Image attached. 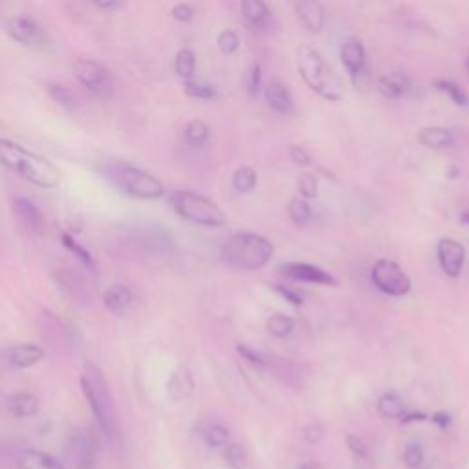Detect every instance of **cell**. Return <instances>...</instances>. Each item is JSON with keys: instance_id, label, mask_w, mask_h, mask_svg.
Returning <instances> with one entry per match:
<instances>
[{"instance_id": "obj_14", "label": "cell", "mask_w": 469, "mask_h": 469, "mask_svg": "<svg viewBox=\"0 0 469 469\" xmlns=\"http://www.w3.org/2000/svg\"><path fill=\"white\" fill-rule=\"evenodd\" d=\"M193 393L194 378L189 372V369H185V367L176 369L167 381V396L171 398L172 402L180 403L185 402L187 398L193 396Z\"/></svg>"}, {"instance_id": "obj_44", "label": "cell", "mask_w": 469, "mask_h": 469, "mask_svg": "<svg viewBox=\"0 0 469 469\" xmlns=\"http://www.w3.org/2000/svg\"><path fill=\"white\" fill-rule=\"evenodd\" d=\"M259 86H261V64L255 63L251 66V72H249L248 79V94L249 95H257Z\"/></svg>"}, {"instance_id": "obj_35", "label": "cell", "mask_w": 469, "mask_h": 469, "mask_svg": "<svg viewBox=\"0 0 469 469\" xmlns=\"http://www.w3.org/2000/svg\"><path fill=\"white\" fill-rule=\"evenodd\" d=\"M203 438H206V444H208L209 447H224L230 444V431L220 424L209 425V427L206 429Z\"/></svg>"}, {"instance_id": "obj_34", "label": "cell", "mask_w": 469, "mask_h": 469, "mask_svg": "<svg viewBox=\"0 0 469 469\" xmlns=\"http://www.w3.org/2000/svg\"><path fill=\"white\" fill-rule=\"evenodd\" d=\"M434 86H437L440 92L449 95L453 103L458 105V107H465V105H468V95L462 92V88L456 85L455 81H449V79H438V81L434 83Z\"/></svg>"}, {"instance_id": "obj_9", "label": "cell", "mask_w": 469, "mask_h": 469, "mask_svg": "<svg viewBox=\"0 0 469 469\" xmlns=\"http://www.w3.org/2000/svg\"><path fill=\"white\" fill-rule=\"evenodd\" d=\"M6 32L11 41L24 46V48H32V50H46L48 42H50L44 28L37 23L35 18L28 17V15H17V17L9 18Z\"/></svg>"}, {"instance_id": "obj_7", "label": "cell", "mask_w": 469, "mask_h": 469, "mask_svg": "<svg viewBox=\"0 0 469 469\" xmlns=\"http://www.w3.org/2000/svg\"><path fill=\"white\" fill-rule=\"evenodd\" d=\"M73 76L86 90L100 97H109L114 92V79L110 70L94 59L79 57L73 61Z\"/></svg>"}, {"instance_id": "obj_25", "label": "cell", "mask_w": 469, "mask_h": 469, "mask_svg": "<svg viewBox=\"0 0 469 469\" xmlns=\"http://www.w3.org/2000/svg\"><path fill=\"white\" fill-rule=\"evenodd\" d=\"M378 412L384 418L391 420H402L405 416L407 409L405 403L396 393H385L384 396L378 400Z\"/></svg>"}, {"instance_id": "obj_17", "label": "cell", "mask_w": 469, "mask_h": 469, "mask_svg": "<svg viewBox=\"0 0 469 469\" xmlns=\"http://www.w3.org/2000/svg\"><path fill=\"white\" fill-rule=\"evenodd\" d=\"M341 61H343L345 68L352 76V79L356 76H361L365 72L367 64V54L365 48L360 41H347L341 48Z\"/></svg>"}, {"instance_id": "obj_21", "label": "cell", "mask_w": 469, "mask_h": 469, "mask_svg": "<svg viewBox=\"0 0 469 469\" xmlns=\"http://www.w3.org/2000/svg\"><path fill=\"white\" fill-rule=\"evenodd\" d=\"M18 469H64L63 464L52 455L39 449H26L17 458Z\"/></svg>"}, {"instance_id": "obj_37", "label": "cell", "mask_w": 469, "mask_h": 469, "mask_svg": "<svg viewBox=\"0 0 469 469\" xmlns=\"http://www.w3.org/2000/svg\"><path fill=\"white\" fill-rule=\"evenodd\" d=\"M217 42H218V48H220L222 54H226V55L234 54V52L239 50V44H240L239 35H237L233 30H224V32L218 35Z\"/></svg>"}, {"instance_id": "obj_19", "label": "cell", "mask_w": 469, "mask_h": 469, "mask_svg": "<svg viewBox=\"0 0 469 469\" xmlns=\"http://www.w3.org/2000/svg\"><path fill=\"white\" fill-rule=\"evenodd\" d=\"M132 290L126 285H112L105 290L103 307L112 314H123L132 304Z\"/></svg>"}, {"instance_id": "obj_10", "label": "cell", "mask_w": 469, "mask_h": 469, "mask_svg": "<svg viewBox=\"0 0 469 469\" xmlns=\"http://www.w3.org/2000/svg\"><path fill=\"white\" fill-rule=\"evenodd\" d=\"M279 271L286 279L297 280V283H310V285L323 286H338V279L332 273L325 271L323 268H317L307 262H288L279 266Z\"/></svg>"}, {"instance_id": "obj_49", "label": "cell", "mask_w": 469, "mask_h": 469, "mask_svg": "<svg viewBox=\"0 0 469 469\" xmlns=\"http://www.w3.org/2000/svg\"><path fill=\"white\" fill-rule=\"evenodd\" d=\"M92 2L101 9H112L117 4V0H92Z\"/></svg>"}, {"instance_id": "obj_36", "label": "cell", "mask_w": 469, "mask_h": 469, "mask_svg": "<svg viewBox=\"0 0 469 469\" xmlns=\"http://www.w3.org/2000/svg\"><path fill=\"white\" fill-rule=\"evenodd\" d=\"M224 458H226V464L231 469H246V465H248V455H246L240 444H227Z\"/></svg>"}, {"instance_id": "obj_22", "label": "cell", "mask_w": 469, "mask_h": 469, "mask_svg": "<svg viewBox=\"0 0 469 469\" xmlns=\"http://www.w3.org/2000/svg\"><path fill=\"white\" fill-rule=\"evenodd\" d=\"M264 97H266L268 105L271 109L279 114H288L293 110V100L290 95L288 88L283 83L271 81L270 85L264 88Z\"/></svg>"}, {"instance_id": "obj_38", "label": "cell", "mask_w": 469, "mask_h": 469, "mask_svg": "<svg viewBox=\"0 0 469 469\" xmlns=\"http://www.w3.org/2000/svg\"><path fill=\"white\" fill-rule=\"evenodd\" d=\"M297 189L301 193L302 198H316L317 196V180L316 176L311 174H301L297 178Z\"/></svg>"}, {"instance_id": "obj_20", "label": "cell", "mask_w": 469, "mask_h": 469, "mask_svg": "<svg viewBox=\"0 0 469 469\" xmlns=\"http://www.w3.org/2000/svg\"><path fill=\"white\" fill-rule=\"evenodd\" d=\"M8 409L17 418H30L41 410V402L32 393H15L8 398Z\"/></svg>"}, {"instance_id": "obj_28", "label": "cell", "mask_w": 469, "mask_h": 469, "mask_svg": "<svg viewBox=\"0 0 469 469\" xmlns=\"http://www.w3.org/2000/svg\"><path fill=\"white\" fill-rule=\"evenodd\" d=\"M209 140V126L202 119H193L189 125L185 126V141L191 147H202Z\"/></svg>"}, {"instance_id": "obj_30", "label": "cell", "mask_w": 469, "mask_h": 469, "mask_svg": "<svg viewBox=\"0 0 469 469\" xmlns=\"http://www.w3.org/2000/svg\"><path fill=\"white\" fill-rule=\"evenodd\" d=\"M233 187L239 193H251L257 187V172L251 167H240L233 174Z\"/></svg>"}, {"instance_id": "obj_48", "label": "cell", "mask_w": 469, "mask_h": 469, "mask_svg": "<svg viewBox=\"0 0 469 469\" xmlns=\"http://www.w3.org/2000/svg\"><path fill=\"white\" fill-rule=\"evenodd\" d=\"M424 420H427V416L424 415V412H418V415H409V412H405V416L402 418L403 424H407V422H424Z\"/></svg>"}, {"instance_id": "obj_51", "label": "cell", "mask_w": 469, "mask_h": 469, "mask_svg": "<svg viewBox=\"0 0 469 469\" xmlns=\"http://www.w3.org/2000/svg\"><path fill=\"white\" fill-rule=\"evenodd\" d=\"M465 70H468V73H469V57L465 59Z\"/></svg>"}, {"instance_id": "obj_32", "label": "cell", "mask_w": 469, "mask_h": 469, "mask_svg": "<svg viewBox=\"0 0 469 469\" xmlns=\"http://www.w3.org/2000/svg\"><path fill=\"white\" fill-rule=\"evenodd\" d=\"M48 95L52 97L54 103H57L59 107H64V109H73L76 107V97H73L72 90L66 88L64 85H59V83H52L48 85Z\"/></svg>"}, {"instance_id": "obj_40", "label": "cell", "mask_w": 469, "mask_h": 469, "mask_svg": "<svg viewBox=\"0 0 469 469\" xmlns=\"http://www.w3.org/2000/svg\"><path fill=\"white\" fill-rule=\"evenodd\" d=\"M345 442H347L348 449L356 456H360V458H367V456H369V447H367L365 440L357 437V434H348V437L345 438Z\"/></svg>"}, {"instance_id": "obj_41", "label": "cell", "mask_w": 469, "mask_h": 469, "mask_svg": "<svg viewBox=\"0 0 469 469\" xmlns=\"http://www.w3.org/2000/svg\"><path fill=\"white\" fill-rule=\"evenodd\" d=\"M325 437V429L321 427L319 424H310L302 429V438L307 440L308 444H319Z\"/></svg>"}, {"instance_id": "obj_3", "label": "cell", "mask_w": 469, "mask_h": 469, "mask_svg": "<svg viewBox=\"0 0 469 469\" xmlns=\"http://www.w3.org/2000/svg\"><path fill=\"white\" fill-rule=\"evenodd\" d=\"M105 178L121 191L123 194L136 200H158L165 194L162 182L150 172L138 169L126 162H110L103 167Z\"/></svg>"}, {"instance_id": "obj_50", "label": "cell", "mask_w": 469, "mask_h": 469, "mask_svg": "<svg viewBox=\"0 0 469 469\" xmlns=\"http://www.w3.org/2000/svg\"><path fill=\"white\" fill-rule=\"evenodd\" d=\"M299 469H319V465L314 464V462H304L302 465H299Z\"/></svg>"}, {"instance_id": "obj_24", "label": "cell", "mask_w": 469, "mask_h": 469, "mask_svg": "<svg viewBox=\"0 0 469 469\" xmlns=\"http://www.w3.org/2000/svg\"><path fill=\"white\" fill-rule=\"evenodd\" d=\"M240 11H242L244 18L255 28L266 26L268 18H270V9L264 0H242Z\"/></svg>"}, {"instance_id": "obj_12", "label": "cell", "mask_w": 469, "mask_h": 469, "mask_svg": "<svg viewBox=\"0 0 469 469\" xmlns=\"http://www.w3.org/2000/svg\"><path fill=\"white\" fill-rule=\"evenodd\" d=\"M6 360L11 369L24 370L41 363L44 360V350L35 343H20L9 348Z\"/></svg>"}, {"instance_id": "obj_26", "label": "cell", "mask_w": 469, "mask_h": 469, "mask_svg": "<svg viewBox=\"0 0 469 469\" xmlns=\"http://www.w3.org/2000/svg\"><path fill=\"white\" fill-rule=\"evenodd\" d=\"M194 70H196V55L191 48H182L178 54H176L174 59V72L185 79V81H189L193 79Z\"/></svg>"}, {"instance_id": "obj_23", "label": "cell", "mask_w": 469, "mask_h": 469, "mask_svg": "<svg viewBox=\"0 0 469 469\" xmlns=\"http://www.w3.org/2000/svg\"><path fill=\"white\" fill-rule=\"evenodd\" d=\"M418 140L429 149H447L453 145V134L444 126H425L420 131Z\"/></svg>"}, {"instance_id": "obj_33", "label": "cell", "mask_w": 469, "mask_h": 469, "mask_svg": "<svg viewBox=\"0 0 469 469\" xmlns=\"http://www.w3.org/2000/svg\"><path fill=\"white\" fill-rule=\"evenodd\" d=\"M184 90L185 94L189 97H194V100H215L217 97V90L211 85L193 81V79L184 83Z\"/></svg>"}, {"instance_id": "obj_31", "label": "cell", "mask_w": 469, "mask_h": 469, "mask_svg": "<svg viewBox=\"0 0 469 469\" xmlns=\"http://www.w3.org/2000/svg\"><path fill=\"white\" fill-rule=\"evenodd\" d=\"M288 215L293 224H297V226H307L308 222L311 220L310 206H308L307 200L302 198H293L288 203Z\"/></svg>"}, {"instance_id": "obj_16", "label": "cell", "mask_w": 469, "mask_h": 469, "mask_svg": "<svg viewBox=\"0 0 469 469\" xmlns=\"http://www.w3.org/2000/svg\"><path fill=\"white\" fill-rule=\"evenodd\" d=\"M297 15L301 23L310 30V32H321L325 26V8L319 0H297Z\"/></svg>"}, {"instance_id": "obj_5", "label": "cell", "mask_w": 469, "mask_h": 469, "mask_svg": "<svg viewBox=\"0 0 469 469\" xmlns=\"http://www.w3.org/2000/svg\"><path fill=\"white\" fill-rule=\"evenodd\" d=\"M81 391L100 424L101 433L112 440L116 434V405L107 379L92 363L85 365V372L81 374Z\"/></svg>"}, {"instance_id": "obj_47", "label": "cell", "mask_w": 469, "mask_h": 469, "mask_svg": "<svg viewBox=\"0 0 469 469\" xmlns=\"http://www.w3.org/2000/svg\"><path fill=\"white\" fill-rule=\"evenodd\" d=\"M433 422L438 425V427L446 429L447 425H449V422H451V416L446 415V412H434Z\"/></svg>"}, {"instance_id": "obj_39", "label": "cell", "mask_w": 469, "mask_h": 469, "mask_svg": "<svg viewBox=\"0 0 469 469\" xmlns=\"http://www.w3.org/2000/svg\"><path fill=\"white\" fill-rule=\"evenodd\" d=\"M424 449L420 446H416V444H410V446H407L405 453H403V462H405V465L409 469H418L420 465L424 464Z\"/></svg>"}, {"instance_id": "obj_2", "label": "cell", "mask_w": 469, "mask_h": 469, "mask_svg": "<svg viewBox=\"0 0 469 469\" xmlns=\"http://www.w3.org/2000/svg\"><path fill=\"white\" fill-rule=\"evenodd\" d=\"M220 255L233 270L257 271L273 257V244L257 233H237L224 242Z\"/></svg>"}, {"instance_id": "obj_4", "label": "cell", "mask_w": 469, "mask_h": 469, "mask_svg": "<svg viewBox=\"0 0 469 469\" xmlns=\"http://www.w3.org/2000/svg\"><path fill=\"white\" fill-rule=\"evenodd\" d=\"M297 68L311 90L326 101L343 100V83L338 73L326 64L323 55L308 44H302L297 50Z\"/></svg>"}, {"instance_id": "obj_15", "label": "cell", "mask_w": 469, "mask_h": 469, "mask_svg": "<svg viewBox=\"0 0 469 469\" xmlns=\"http://www.w3.org/2000/svg\"><path fill=\"white\" fill-rule=\"evenodd\" d=\"M13 209L17 213V217L20 218L24 226L28 227L33 233H41L44 230V215L39 208H37V203L32 202L30 198H17L13 202Z\"/></svg>"}, {"instance_id": "obj_1", "label": "cell", "mask_w": 469, "mask_h": 469, "mask_svg": "<svg viewBox=\"0 0 469 469\" xmlns=\"http://www.w3.org/2000/svg\"><path fill=\"white\" fill-rule=\"evenodd\" d=\"M0 163L42 189H54L63 178L52 160L33 150H28L26 147L8 138H0Z\"/></svg>"}, {"instance_id": "obj_13", "label": "cell", "mask_w": 469, "mask_h": 469, "mask_svg": "<svg viewBox=\"0 0 469 469\" xmlns=\"http://www.w3.org/2000/svg\"><path fill=\"white\" fill-rule=\"evenodd\" d=\"M70 456H72L76 469H94L95 465V444L90 434L77 433L72 438L70 446Z\"/></svg>"}, {"instance_id": "obj_45", "label": "cell", "mask_w": 469, "mask_h": 469, "mask_svg": "<svg viewBox=\"0 0 469 469\" xmlns=\"http://www.w3.org/2000/svg\"><path fill=\"white\" fill-rule=\"evenodd\" d=\"M237 350H239V354H242V357H246V360L249 361V363H253V365H259V367H264V363L266 361L262 360L261 356H259L257 352H253L251 348L248 347V345H237Z\"/></svg>"}, {"instance_id": "obj_6", "label": "cell", "mask_w": 469, "mask_h": 469, "mask_svg": "<svg viewBox=\"0 0 469 469\" xmlns=\"http://www.w3.org/2000/svg\"><path fill=\"white\" fill-rule=\"evenodd\" d=\"M169 206L184 220L203 227H222L226 215L217 203L194 191H174L169 196Z\"/></svg>"}, {"instance_id": "obj_29", "label": "cell", "mask_w": 469, "mask_h": 469, "mask_svg": "<svg viewBox=\"0 0 469 469\" xmlns=\"http://www.w3.org/2000/svg\"><path fill=\"white\" fill-rule=\"evenodd\" d=\"M61 240H63V246L68 249L70 253H73V257H77L79 261L85 264L88 270H95V261L94 257H92V253L88 251L86 248H83L81 244L77 242L76 239H73L72 234L68 233H63V237H61Z\"/></svg>"}, {"instance_id": "obj_43", "label": "cell", "mask_w": 469, "mask_h": 469, "mask_svg": "<svg viewBox=\"0 0 469 469\" xmlns=\"http://www.w3.org/2000/svg\"><path fill=\"white\" fill-rule=\"evenodd\" d=\"M290 158H292L293 163L301 165V167H307V165L311 163L310 154L302 149V147H299V145H290Z\"/></svg>"}, {"instance_id": "obj_46", "label": "cell", "mask_w": 469, "mask_h": 469, "mask_svg": "<svg viewBox=\"0 0 469 469\" xmlns=\"http://www.w3.org/2000/svg\"><path fill=\"white\" fill-rule=\"evenodd\" d=\"M275 290L286 299V301H290L292 304H295V307H301L302 302H304V299H302V295L299 292H293V290L285 288V286H280V285H277Z\"/></svg>"}, {"instance_id": "obj_11", "label": "cell", "mask_w": 469, "mask_h": 469, "mask_svg": "<svg viewBox=\"0 0 469 469\" xmlns=\"http://www.w3.org/2000/svg\"><path fill=\"white\" fill-rule=\"evenodd\" d=\"M437 255L440 268L446 275L453 279L461 277L465 262V248L461 242H456L455 239H447V237L440 239L437 246Z\"/></svg>"}, {"instance_id": "obj_27", "label": "cell", "mask_w": 469, "mask_h": 469, "mask_svg": "<svg viewBox=\"0 0 469 469\" xmlns=\"http://www.w3.org/2000/svg\"><path fill=\"white\" fill-rule=\"evenodd\" d=\"M266 330L273 338L285 339L295 330V321L288 316H283V314H275L268 319Z\"/></svg>"}, {"instance_id": "obj_42", "label": "cell", "mask_w": 469, "mask_h": 469, "mask_svg": "<svg viewBox=\"0 0 469 469\" xmlns=\"http://www.w3.org/2000/svg\"><path fill=\"white\" fill-rule=\"evenodd\" d=\"M171 15L178 23H191L194 17V9L189 4H176L171 9Z\"/></svg>"}, {"instance_id": "obj_18", "label": "cell", "mask_w": 469, "mask_h": 469, "mask_svg": "<svg viewBox=\"0 0 469 469\" xmlns=\"http://www.w3.org/2000/svg\"><path fill=\"white\" fill-rule=\"evenodd\" d=\"M410 79L402 72H393L378 79L379 94L387 100H400L409 92Z\"/></svg>"}, {"instance_id": "obj_52", "label": "cell", "mask_w": 469, "mask_h": 469, "mask_svg": "<svg viewBox=\"0 0 469 469\" xmlns=\"http://www.w3.org/2000/svg\"><path fill=\"white\" fill-rule=\"evenodd\" d=\"M462 220H464V222H469V215H465V217L462 218Z\"/></svg>"}, {"instance_id": "obj_8", "label": "cell", "mask_w": 469, "mask_h": 469, "mask_svg": "<svg viewBox=\"0 0 469 469\" xmlns=\"http://www.w3.org/2000/svg\"><path fill=\"white\" fill-rule=\"evenodd\" d=\"M370 279L379 292H384L385 295H391V297H403L410 292V286H412L410 277L398 266L396 262L388 261V259H379L376 262L370 271Z\"/></svg>"}]
</instances>
